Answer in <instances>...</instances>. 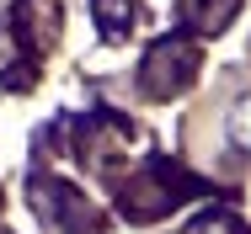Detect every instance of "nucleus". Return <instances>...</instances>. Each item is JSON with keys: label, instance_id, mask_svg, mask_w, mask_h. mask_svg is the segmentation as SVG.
Wrapping results in <instances>:
<instances>
[{"label": "nucleus", "instance_id": "obj_3", "mask_svg": "<svg viewBox=\"0 0 251 234\" xmlns=\"http://www.w3.org/2000/svg\"><path fill=\"white\" fill-rule=\"evenodd\" d=\"M59 38V0H16V43L22 53H49Z\"/></svg>", "mask_w": 251, "mask_h": 234}, {"label": "nucleus", "instance_id": "obj_2", "mask_svg": "<svg viewBox=\"0 0 251 234\" xmlns=\"http://www.w3.org/2000/svg\"><path fill=\"white\" fill-rule=\"evenodd\" d=\"M193 75H198V48L187 43V38H160V43L145 53V64H139V85H145V96H155V101L176 96Z\"/></svg>", "mask_w": 251, "mask_h": 234}, {"label": "nucleus", "instance_id": "obj_4", "mask_svg": "<svg viewBox=\"0 0 251 234\" xmlns=\"http://www.w3.org/2000/svg\"><path fill=\"white\" fill-rule=\"evenodd\" d=\"M91 11H97L101 38H123V32L134 27V0H97Z\"/></svg>", "mask_w": 251, "mask_h": 234}, {"label": "nucleus", "instance_id": "obj_1", "mask_svg": "<svg viewBox=\"0 0 251 234\" xmlns=\"http://www.w3.org/2000/svg\"><path fill=\"white\" fill-rule=\"evenodd\" d=\"M193 191H203V181H193L187 170H176L171 160H150L139 176H128V187L118 191V208H123L128 224H155L182 197H193Z\"/></svg>", "mask_w": 251, "mask_h": 234}, {"label": "nucleus", "instance_id": "obj_6", "mask_svg": "<svg viewBox=\"0 0 251 234\" xmlns=\"http://www.w3.org/2000/svg\"><path fill=\"white\" fill-rule=\"evenodd\" d=\"M235 144L251 149V101H241V112H235Z\"/></svg>", "mask_w": 251, "mask_h": 234}, {"label": "nucleus", "instance_id": "obj_5", "mask_svg": "<svg viewBox=\"0 0 251 234\" xmlns=\"http://www.w3.org/2000/svg\"><path fill=\"white\" fill-rule=\"evenodd\" d=\"M187 234H246V224L235 213H203V218L187 224Z\"/></svg>", "mask_w": 251, "mask_h": 234}]
</instances>
